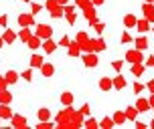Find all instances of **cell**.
Returning a JSON list of instances; mask_svg holds the SVG:
<instances>
[{
  "instance_id": "cell-34",
  "label": "cell",
  "mask_w": 154,
  "mask_h": 129,
  "mask_svg": "<svg viewBox=\"0 0 154 129\" xmlns=\"http://www.w3.org/2000/svg\"><path fill=\"white\" fill-rule=\"evenodd\" d=\"M79 51H77V45H71V54H77Z\"/></svg>"
},
{
  "instance_id": "cell-7",
  "label": "cell",
  "mask_w": 154,
  "mask_h": 129,
  "mask_svg": "<svg viewBox=\"0 0 154 129\" xmlns=\"http://www.w3.org/2000/svg\"><path fill=\"white\" fill-rule=\"evenodd\" d=\"M136 107H138V111H150V101H146V99H138Z\"/></svg>"
},
{
  "instance_id": "cell-39",
  "label": "cell",
  "mask_w": 154,
  "mask_h": 129,
  "mask_svg": "<svg viewBox=\"0 0 154 129\" xmlns=\"http://www.w3.org/2000/svg\"><path fill=\"white\" fill-rule=\"evenodd\" d=\"M79 4H81V6H85V4H87V0H79Z\"/></svg>"
},
{
  "instance_id": "cell-24",
  "label": "cell",
  "mask_w": 154,
  "mask_h": 129,
  "mask_svg": "<svg viewBox=\"0 0 154 129\" xmlns=\"http://www.w3.org/2000/svg\"><path fill=\"white\" fill-rule=\"evenodd\" d=\"M4 40H6V43H12V40H14V32L6 31V32H4Z\"/></svg>"
},
{
  "instance_id": "cell-4",
  "label": "cell",
  "mask_w": 154,
  "mask_h": 129,
  "mask_svg": "<svg viewBox=\"0 0 154 129\" xmlns=\"http://www.w3.org/2000/svg\"><path fill=\"white\" fill-rule=\"evenodd\" d=\"M0 117H2V119H10V117H12V111H10V107H8L6 103L0 105Z\"/></svg>"
},
{
  "instance_id": "cell-15",
  "label": "cell",
  "mask_w": 154,
  "mask_h": 129,
  "mask_svg": "<svg viewBox=\"0 0 154 129\" xmlns=\"http://www.w3.org/2000/svg\"><path fill=\"white\" fill-rule=\"evenodd\" d=\"M41 71H43V75H45V77H51L55 69H53V65H43V67H41Z\"/></svg>"
},
{
  "instance_id": "cell-44",
  "label": "cell",
  "mask_w": 154,
  "mask_h": 129,
  "mask_svg": "<svg viewBox=\"0 0 154 129\" xmlns=\"http://www.w3.org/2000/svg\"><path fill=\"white\" fill-rule=\"evenodd\" d=\"M0 119H2V117H0Z\"/></svg>"
},
{
  "instance_id": "cell-10",
  "label": "cell",
  "mask_w": 154,
  "mask_h": 129,
  "mask_svg": "<svg viewBox=\"0 0 154 129\" xmlns=\"http://www.w3.org/2000/svg\"><path fill=\"white\" fill-rule=\"evenodd\" d=\"M83 63L87 65V67H95V65H97V59H95L93 54H87V57L83 59Z\"/></svg>"
},
{
  "instance_id": "cell-25",
  "label": "cell",
  "mask_w": 154,
  "mask_h": 129,
  "mask_svg": "<svg viewBox=\"0 0 154 129\" xmlns=\"http://www.w3.org/2000/svg\"><path fill=\"white\" fill-rule=\"evenodd\" d=\"M112 125H114V121H112V119H103V121H101V127H103V129H109Z\"/></svg>"
},
{
  "instance_id": "cell-28",
  "label": "cell",
  "mask_w": 154,
  "mask_h": 129,
  "mask_svg": "<svg viewBox=\"0 0 154 129\" xmlns=\"http://www.w3.org/2000/svg\"><path fill=\"white\" fill-rule=\"evenodd\" d=\"M81 113H83V115H89V105H87V103L81 107Z\"/></svg>"
},
{
  "instance_id": "cell-37",
  "label": "cell",
  "mask_w": 154,
  "mask_h": 129,
  "mask_svg": "<svg viewBox=\"0 0 154 129\" xmlns=\"http://www.w3.org/2000/svg\"><path fill=\"white\" fill-rule=\"evenodd\" d=\"M148 89H150V91L154 93V81H150V83H148Z\"/></svg>"
},
{
  "instance_id": "cell-14",
  "label": "cell",
  "mask_w": 154,
  "mask_h": 129,
  "mask_svg": "<svg viewBox=\"0 0 154 129\" xmlns=\"http://www.w3.org/2000/svg\"><path fill=\"white\" fill-rule=\"evenodd\" d=\"M142 71H144V67H142L140 63H134V65H132V73H134L136 77H140V75H142Z\"/></svg>"
},
{
  "instance_id": "cell-22",
  "label": "cell",
  "mask_w": 154,
  "mask_h": 129,
  "mask_svg": "<svg viewBox=\"0 0 154 129\" xmlns=\"http://www.w3.org/2000/svg\"><path fill=\"white\" fill-rule=\"evenodd\" d=\"M126 119H128V117H126V113H116L114 115V123H124Z\"/></svg>"
},
{
  "instance_id": "cell-31",
  "label": "cell",
  "mask_w": 154,
  "mask_h": 129,
  "mask_svg": "<svg viewBox=\"0 0 154 129\" xmlns=\"http://www.w3.org/2000/svg\"><path fill=\"white\" fill-rule=\"evenodd\" d=\"M142 89H144V87H142V85H140V83H136V85H134V91H136V93H140V91H142Z\"/></svg>"
},
{
  "instance_id": "cell-29",
  "label": "cell",
  "mask_w": 154,
  "mask_h": 129,
  "mask_svg": "<svg viewBox=\"0 0 154 129\" xmlns=\"http://www.w3.org/2000/svg\"><path fill=\"white\" fill-rule=\"evenodd\" d=\"M146 67H154V57H148L146 59Z\"/></svg>"
},
{
  "instance_id": "cell-16",
  "label": "cell",
  "mask_w": 154,
  "mask_h": 129,
  "mask_svg": "<svg viewBox=\"0 0 154 129\" xmlns=\"http://www.w3.org/2000/svg\"><path fill=\"white\" fill-rule=\"evenodd\" d=\"M114 87H116V89H124V87H126L124 77H116V79H114Z\"/></svg>"
},
{
  "instance_id": "cell-20",
  "label": "cell",
  "mask_w": 154,
  "mask_h": 129,
  "mask_svg": "<svg viewBox=\"0 0 154 129\" xmlns=\"http://www.w3.org/2000/svg\"><path fill=\"white\" fill-rule=\"evenodd\" d=\"M29 45H31V48H37V46H41V37H32L31 40H29Z\"/></svg>"
},
{
  "instance_id": "cell-41",
  "label": "cell",
  "mask_w": 154,
  "mask_h": 129,
  "mask_svg": "<svg viewBox=\"0 0 154 129\" xmlns=\"http://www.w3.org/2000/svg\"><path fill=\"white\" fill-rule=\"evenodd\" d=\"M146 2H154V0H146Z\"/></svg>"
},
{
  "instance_id": "cell-35",
  "label": "cell",
  "mask_w": 154,
  "mask_h": 129,
  "mask_svg": "<svg viewBox=\"0 0 154 129\" xmlns=\"http://www.w3.org/2000/svg\"><path fill=\"white\" fill-rule=\"evenodd\" d=\"M95 28H97V32H101V31H103V28H106V24L101 22V24H97V26H95Z\"/></svg>"
},
{
  "instance_id": "cell-27",
  "label": "cell",
  "mask_w": 154,
  "mask_h": 129,
  "mask_svg": "<svg viewBox=\"0 0 154 129\" xmlns=\"http://www.w3.org/2000/svg\"><path fill=\"white\" fill-rule=\"evenodd\" d=\"M112 67H114L116 71H120V69H122V63H120V61H114V63H112Z\"/></svg>"
},
{
  "instance_id": "cell-5",
  "label": "cell",
  "mask_w": 154,
  "mask_h": 129,
  "mask_svg": "<svg viewBox=\"0 0 154 129\" xmlns=\"http://www.w3.org/2000/svg\"><path fill=\"white\" fill-rule=\"evenodd\" d=\"M138 107H128V109H126V117H128V119H130V121H134V119H136V117H138Z\"/></svg>"
},
{
  "instance_id": "cell-23",
  "label": "cell",
  "mask_w": 154,
  "mask_h": 129,
  "mask_svg": "<svg viewBox=\"0 0 154 129\" xmlns=\"http://www.w3.org/2000/svg\"><path fill=\"white\" fill-rule=\"evenodd\" d=\"M0 103H10V93H0Z\"/></svg>"
},
{
  "instance_id": "cell-26",
  "label": "cell",
  "mask_w": 154,
  "mask_h": 129,
  "mask_svg": "<svg viewBox=\"0 0 154 129\" xmlns=\"http://www.w3.org/2000/svg\"><path fill=\"white\" fill-rule=\"evenodd\" d=\"M95 125H97V123L93 121V119H89V121L85 123V127H89V129H95Z\"/></svg>"
},
{
  "instance_id": "cell-18",
  "label": "cell",
  "mask_w": 154,
  "mask_h": 129,
  "mask_svg": "<svg viewBox=\"0 0 154 129\" xmlns=\"http://www.w3.org/2000/svg\"><path fill=\"white\" fill-rule=\"evenodd\" d=\"M136 26H138L140 32H146L148 31V20H138V22H136Z\"/></svg>"
},
{
  "instance_id": "cell-30",
  "label": "cell",
  "mask_w": 154,
  "mask_h": 129,
  "mask_svg": "<svg viewBox=\"0 0 154 129\" xmlns=\"http://www.w3.org/2000/svg\"><path fill=\"white\" fill-rule=\"evenodd\" d=\"M61 45H63V46L69 45V37H63V38H61Z\"/></svg>"
},
{
  "instance_id": "cell-32",
  "label": "cell",
  "mask_w": 154,
  "mask_h": 129,
  "mask_svg": "<svg viewBox=\"0 0 154 129\" xmlns=\"http://www.w3.org/2000/svg\"><path fill=\"white\" fill-rule=\"evenodd\" d=\"M23 77L26 79V81H31V71H24V73H23Z\"/></svg>"
},
{
  "instance_id": "cell-19",
  "label": "cell",
  "mask_w": 154,
  "mask_h": 129,
  "mask_svg": "<svg viewBox=\"0 0 154 129\" xmlns=\"http://www.w3.org/2000/svg\"><path fill=\"white\" fill-rule=\"evenodd\" d=\"M49 117H51V113H49V109H41V111H38V119H41V121H47Z\"/></svg>"
},
{
  "instance_id": "cell-1",
  "label": "cell",
  "mask_w": 154,
  "mask_h": 129,
  "mask_svg": "<svg viewBox=\"0 0 154 129\" xmlns=\"http://www.w3.org/2000/svg\"><path fill=\"white\" fill-rule=\"evenodd\" d=\"M142 10H144V16H146L148 22H154V6H152V2H146V4L142 6Z\"/></svg>"
},
{
  "instance_id": "cell-9",
  "label": "cell",
  "mask_w": 154,
  "mask_h": 129,
  "mask_svg": "<svg viewBox=\"0 0 154 129\" xmlns=\"http://www.w3.org/2000/svg\"><path fill=\"white\" fill-rule=\"evenodd\" d=\"M61 103L71 107V103H73V95H71V93H63V95H61Z\"/></svg>"
},
{
  "instance_id": "cell-12",
  "label": "cell",
  "mask_w": 154,
  "mask_h": 129,
  "mask_svg": "<svg viewBox=\"0 0 154 129\" xmlns=\"http://www.w3.org/2000/svg\"><path fill=\"white\" fill-rule=\"evenodd\" d=\"M146 46H148V40H146L144 37H140L138 40H136V48H138V51H144Z\"/></svg>"
},
{
  "instance_id": "cell-3",
  "label": "cell",
  "mask_w": 154,
  "mask_h": 129,
  "mask_svg": "<svg viewBox=\"0 0 154 129\" xmlns=\"http://www.w3.org/2000/svg\"><path fill=\"white\" fill-rule=\"evenodd\" d=\"M37 34L41 38H49V37H51V26H47V24H38V26H37Z\"/></svg>"
},
{
  "instance_id": "cell-43",
  "label": "cell",
  "mask_w": 154,
  "mask_h": 129,
  "mask_svg": "<svg viewBox=\"0 0 154 129\" xmlns=\"http://www.w3.org/2000/svg\"><path fill=\"white\" fill-rule=\"evenodd\" d=\"M152 127H154V121H152Z\"/></svg>"
},
{
  "instance_id": "cell-2",
  "label": "cell",
  "mask_w": 154,
  "mask_h": 129,
  "mask_svg": "<svg viewBox=\"0 0 154 129\" xmlns=\"http://www.w3.org/2000/svg\"><path fill=\"white\" fill-rule=\"evenodd\" d=\"M126 59L134 65V63H142V54H140V51H128L126 53Z\"/></svg>"
},
{
  "instance_id": "cell-8",
  "label": "cell",
  "mask_w": 154,
  "mask_h": 129,
  "mask_svg": "<svg viewBox=\"0 0 154 129\" xmlns=\"http://www.w3.org/2000/svg\"><path fill=\"white\" fill-rule=\"evenodd\" d=\"M100 87H101V89H103V91H109V89L114 87V81H109L108 77H103V79H101V81H100Z\"/></svg>"
},
{
  "instance_id": "cell-17",
  "label": "cell",
  "mask_w": 154,
  "mask_h": 129,
  "mask_svg": "<svg viewBox=\"0 0 154 129\" xmlns=\"http://www.w3.org/2000/svg\"><path fill=\"white\" fill-rule=\"evenodd\" d=\"M12 123H14V127H23L24 123V117H18V115H14V117H12Z\"/></svg>"
},
{
  "instance_id": "cell-21",
  "label": "cell",
  "mask_w": 154,
  "mask_h": 129,
  "mask_svg": "<svg viewBox=\"0 0 154 129\" xmlns=\"http://www.w3.org/2000/svg\"><path fill=\"white\" fill-rule=\"evenodd\" d=\"M16 77L18 75H16L14 71H8L6 73V83H16Z\"/></svg>"
},
{
  "instance_id": "cell-11",
  "label": "cell",
  "mask_w": 154,
  "mask_h": 129,
  "mask_svg": "<svg viewBox=\"0 0 154 129\" xmlns=\"http://www.w3.org/2000/svg\"><path fill=\"white\" fill-rule=\"evenodd\" d=\"M43 48H45L47 53H53L55 48H57V45H55L53 40H49V38H47V40H45V45H43Z\"/></svg>"
},
{
  "instance_id": "cell-40",
  "label": "cell",
  "mask_w": 154,
  "mask_h": 129,
  "mask_svg": "<svg viewBox=\"0 0 154 129\" xmlns=\"http://www.w3.org/2000/svg\"><path fill=\"white\" fill-rule=\"evenodd\" d=\"M150 107H154V95H152V99H150Z\"/></svg>"
},
{
  "instance_id": "cell-38",
  "label": "cell",
  "mask_w": 154,
  "mask_h": 129,
  "mask_svg": "<svg viewBox=\"0 0 154 129\" xmlns=\"http://www.w3.org/2000/svg\"><path fill=\"white\" fill-rule=\"evenodd\" d=\"M93 4H103V0H93Z\"/></svg>"
},
{
  "instance_id": "cell-13",
  "label": "cell",
  "mask_w": 154,
  "mask_h": 129,
  "mask_svg": "<svg viewBox=\"0 0 154 129\" xmlns=\"http://www.w3.org/2000/svg\"><path fill=\"white\" fill-rule=\"evenodd\" d=\"M31 67H43V59L38 54H32L31 57Z\"/></svg>"
},
{
  "instance_id": "cell-42",
  "label": "cell",
  "mask_w": 154,
  "mask_h": 129,
  "mask_svg": "<svg viewBox=\"0 0 154 129\" xmlns=\"http://www.w3.org/2000/svg\"><path fill=\"white\" fill-rule=\"evenodd\" d=\"M23 2H29V0H23Z\"/></svg>"
},
{
  "instance_id": "cell-6",
  "label": "cell",
  "mask_w": 154,
  "mask_h": 129,
  "mask_svg": "<svg viewBox=\"0 0 154 129\" xmlns=\"http://www.w3.org/2000/svg\"><path fill=\"white\" fill-rule=\"evenodd\" d=\"M136 22H138V18L134 14H126V18H124V24L128 26V28H132V26H136Z\"/></svg>"
},
{
  "instance_id": "cell-33",
  "label": "cell",
  "mask_w": 154,
  "mask_h": 129,
  "mask_svg": "<svg viewBox=\"0 0 154 129\" xmlns=\"http://www.w3.org/2000/svg\"><path fill=\"white\" fill-rule=\"evenodd\" d=\"M38 10H41V4H32V12H35V14H37Z\"/></svg>"
},
{
  "instance_id": "cell-36",
  "label": "cell",
  "mask_w": 154,
  "mask_h": 129,
  "mask_svg": "<svg viewBox=\"0 0 154 129\" xmlns=\"http://www.w3.org/2000/svg\"><path fill=\"white\" fill-rule=\"evenodd\" d=\"M0 24H2V26H6V16H0Z\"/></svg>"
}]
</instances>
